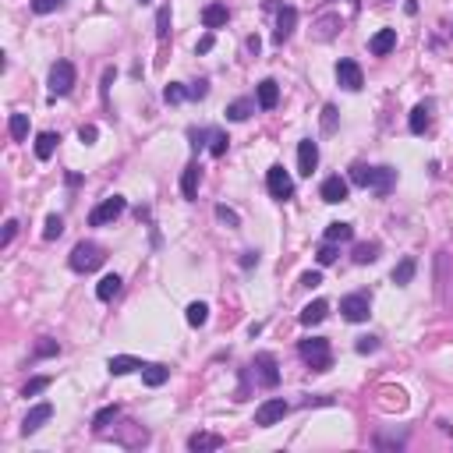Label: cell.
Here are the masks:
<instances>
[{
  "instance_id": "obj_1",
  "label": "cell",
  "mask_w": 453,
  "mask_h": 453,
  "mask_svg": "<svg viewBox=\"0 0 453 453\" xmlns=\"http://www.w3.org/2000/svg\"><path fill=\"white\" fill-rule=\"evenodd\" d=\"M393 181H397V170L393 167H365V163H354V167H351V184L368 188V192H376V195H389Z\"/></svg>"
},
{
  "instance_id": "obj_2",
  "label": "cell",
  "mask_w": 453,
  "mask_h": 453,
  "mask_svg": "<svg viewBox=\"0 0 453 453\" xmlns=\"http://www.w3.org/2000/svg\"><path fill=\"white\" fill-rule=\"evenodd\" d=\"M298 351L308 361V368H315V372H326V368L333 365V354H329V340L326 337H308V340H301Z\"/></svg>"
},
{
  "instance_id": "obj_3",
  "label": "cell",
  "mask_w": 453,
  "mask_h": 453,
  "mask_svg": "<svg viewBox=\"0 0 453 453\" xmlns=\"http://www.w3.org/2000/svg\"><path fill=\"white\" fill-rule=\"evenodd\" d=\"M71 270L75 273H96L103 262H107V255H103V248L99 244H92V241H81V244H75V252H71Z\"/></svg>"
},
{
  "instance_id": "obj_4",
  "label": "cell",
  "mask_w": 453,
  "mask_h": 453,
  "mask_svg": "<svg viewBox=\"0 0 453 453\" xmlns=\"http://www.w3.org/2000/svg\"><path fill=\"white\" fill-rule=\"evenodd\" d=\"M340 315L347 319V322H365L368 315H372V298L368 294H347L344 301H340Z\"/></svg>"
},
{
  "instance_id": "obj_5",
  "label": "cell",
  "mask_w": 453,
  "mask_h": 453,
  "mask_svg": "<svg viewBox=\"0 0 453 453\" xmlns=\"http://www.w3.org/2000/svg\"><path fill=\"white\" fill-rule=\"evenodd\" d=\"M75 89V64L71 60H57L50 68V96H68Z\"/></svg>"
},
{
  "instance_id": "obj_6",
  "label": "cell",
  "mask_w": 453,
  "mask_h": 453,
  "mask_svg": "<svg viewBox=\"0 0 453 453\" xmlns=\"http://www.w3.org/2000/svg\"><path fill=\"white\" fill-rule=\"evenodd\" d=\"M125 209H128V202L120 198V195H110V198H103L96 209L89 213V223H92V226H107V223H114Z\"/></svg>"
},
{
  "instance_id": "obj_7",
  "label": "cell",
  "mask_w": 453,
  "mask_h": 453,
  "mask_svg": "<svg viewBox=\"0 0 453 453\" xmlns=\"http://www.w3.org/2000/svg\"><path fill=\"white\" fill-rule=\"evenodd\" d=\"M287 411H291V404H287L283 397L266 400V404H259V407H255V425H259V428H270V425L283 422V415H287Z\"/></svg>"
},
{
  "instance_id": "obj_8",
  "label": "cell",
  "mask_w": 453,
  "mask_h": 453,
  "mask_svg": "<svg viewBox=\"0 0 453 453\" xmlns=\"http://www.w3.org/2000/svg\"><path fill=\"white\" fill-rule=\"evenodd\" d=\"M266 188H270L273 198L287 202V198L294 195V181H291V174H287L280 163H276V167H270V174H266Z\"/></svg>"
},
{
  "instance_id": "obj_9",
  "label": "cell",
  "mask_w": 453,
  "mask_h": 453,
  "mask_svg": "<svg viewBox=\"0 0 453 453\" xmlns=\"http://www.w3.org/2000/svg\"><path fill=\"white\" fill-rule=\"evenodd\" d=\"M252 368L259 372V383L262 386H276L280 383V365H276V358L270 354V351H262V354H255V361H252Z\"/></svg>"
},
{
  "instance_id": "obj_10",
  "label": "cell",
  "mask_w": 453,
  "mask_h": 453,
  "mask_svg": "<svg viewBox=\"0 0 453 453\" xmlns=\"http://www.w3.org/2000/svg\"><path fill=\"white\" fill-rule=\"evenodd\" d=\"M337 81H340L347 92H358L365 86V75H361L358 60H340V64H337Z\"/></svg>"
},
{
  "instance_id": "obj_11",
  "label": "cell",
  "mask_w": 453,
  "mask_h": 453,
  "mask_svg": "<svg viewBox=\"0 0 453 453\" xmlns=\"http://www.w3.org/2000/svg\"><path fill=\"white\" fill-rule=\"evenodd\" d=\"M315 167H319V146H315L312 138L298 142V174L301 177H312Z\"/></svg>"
},
{
  "instance_id": "obj_12",
  "label": "cell",
  "mask_w": 453,
  "mask_h": 453,
  "mask_svg": "<svg viewBox=\"0 0 453 453\" xmlns=\"http://www.w3.org/2000/svg\"><path fill=\"white\" fill-rule=\"evenodd\" d=\"M294 25H298V8L283 4V8H280V14H276V32H273V43H287V39H291V32H294Z\"/></svg>"
},
{
  "instance_id": "obj_13",
  "label": "cell",
  "mask_w": 453,
  "mask_h": 453,
  "mask_svg": "<svg viewBox=\"0 0 453 453\" xmlns=\"http://www.w3.org/2000/svg\"><path fill=\"white\" fill-rule=\"evenodd\" d=\"M347 192H351V184H347L340 174L337 177H326L322 181V188H319V195H322V202H329V205H337V202H347Z\"/></svg>"
},
{
  "instance_id": "obj_14",
  "label": "cell",
  "mask_w": 453,
  "mask_h": 453,
  "mask_svg": "<svg viewBox=\"0 0 453 453\" xmlns=\"http://www.w3.org/2000/svg\"><path fill=\"white\" fill-rule=\"evenodd\" d=\"M50 418H53V404H36L29 415H25V422H22V432H25V436H32V432H39Z\"/></svg>"
},
{
  "instance_id": "obj_15",
  "label": "cell",
  "mask_w": 453,
  "mask_h": 453,
  "mask_svg": "<svg viewBox=\"0 0 453 453\" xmlns=\"http://www.w3.org/2000/svg\"><path fill=\"white\" fill-rule=\"evenodd\" d=\"M393 47H397V29H379L372 39H368V50H372L376 57H386Z\"/></svg>"
},
{
  "instance_id": "obj_16",
  "label": "cell",
  "mask_w": 453,
  "mask_h": 453,
  "mask_svg": "<svg viewBox=\"0 0 453 453\" xmlns=\"http://www.w3.org/2000/svg\"><path fill=\"white\" fill-rule=\"evenodd\" d=\"M198 181H202V167H198V163H188L184 174H181V195L184 198H195L198 195Z\"/></svg>"
},
{
  "instance_id": "obj_17",
  "label": "cell",
  "mask_w": 453,
  "mask_h": 453,
  "mask_svg": "<svg viewBox=\"0 0 453 453\" xmlns=\"http://www.w3.org/2000/svg\"><path fill=\"white\" fill-rule=\"evenodd\" d=\"M135 368H146L138 358H131V354H114L110 361H107V372L110 376H128V372H135Z\"/></svg>"
},
{
  "instance_id": "obj_18",
  "label": "cell",
  "mask_w": 453,
  "mask_h": 453,
  "mask_svg": "<svg viewBox=\"0 0 453 453\" xmlns=\"http://www.w3.org/2000/svg\"><path fill=\"white\" fill-rule=\"evenodd\" d=\"M276 103H280V86H276V81H273V78L259 81V107H262V110H273Z\"/></svg>"
},
{
  "instance_id": "obj_19",
  "label": "cell",
  "mask_w": 453,
  "mask_h": 453,
  "mask_svg": "<svg viewBox=\"0 0 453 453\" xmlns=\"http://www.w3.org/2000/svg\"><path fill=\"white\" fill-rule=\"evenodd\" d=\"M326 315H329V301H322V298L301 308V322H305V326H319Z\"/></svg>"
},
{
  "instance_id": "obj_20",
  "label": "cell",
  "mask_w": 453,
  "mask_h": 453,
  "mask_svg": "<svg viewBox=\"0 0 453 453\" xmlns=\"http://www.w3.org/2000/svg\"><path fill=\"white\" fill-rule=\"evenodd\" d=\"M220 446H223V439L213 436V432H192V436H188V450H195V453H202V450H220Z\"/></svg>"
},
{
  "instance_id": "obj_21",
  "label": "cell",
  "mask_w": 453,
  "mask_h": 453,
  "mask_svg": "<svg viewBox=\"0 0 453 453\" xmlns=\"http://www.w3.org/2000/svg\"><path fill=\"white\" fill-rule=\"evenodd\" d=\"M226 18H231L226 4H209V8L202 11V25L205 29H220V25H226Z\"/></svg>"
},
{
  "instance_id": "obj_22",
  "label": "cell",
  "mask_w": 453,
  "mask_h": 453,
  "mask_svg": "<svg viewBox=\"0 0 453 453\" xmlns=\"http://www.w3.org/2000/svg\"><path fill=\"white\" fill-rule=\"evenodd\" d=\"M428 120H432V103H418V107L411 110V131H415V135H425Z\"/></svg>"
},
{
  "instance_id": "obj_23",
  "label": "cell",
  "mask_w": 453,
  "mask_h": 453,
  "mask_svg": "<svg viewBox=\"0 0 453 453\" xmlns=\"http://www.w3.org/2000/svg\"><path fill=\"white\" fill-rule=\"evenodd\" d=\"M252 110H255V99H248V96H244V99H234L231 107H226V120H237V125H241V120L252 117Z\"/></svg>"
},
{
  "instance_id": "obj_24",
  "label": "cell",
  "mask_w": 453,
  "mask_h": 453,
  "mask_svg": "<svg viewBox=\"0 0 453 453\" xmlns=\"http://www.w3.org/2000/svg\"><path fill=\"white\" fill-rule=\"evenodd\" d=\"M117 294H120V276H117V273L103 276V280L96 283V298H99V301H114Z\"/></svg>"
},
{
  "instance_id": "obj_25",
  "label": "cell",
  "mask_w": 453,
  "mask_h": 453,
  "mask_svg": "<svg viewBox=\"0 0 453 453\" xmlns=\"http://www.w3.org/2000/svg\"><path fill=\"white\" fill-rule=\"evenodd\" d=\"M170 379V368L167 365H146V368H142V383H146V386H163V383H167Z\"/></svg>"
},
{
  "instance_id": "obj_26",
  "label": "cell",
  "mask_w": 453,
  "mask_h": 453,
  "mask_svg": "<svg viewBox=\"0 0 453 453\" xmlns=\"http://www.w3.org/2000/svg\"><path fill=\"white\" fill-rule=\"evenodd\" d=\"M57 142H60V135H57V131H43V135H36V156H39V159H50V156H53V149H57Z\"/></svg>"
},
{
  "instance_id": "obj_27",
  "label": "cell",
  "mask_w": 453,
  "mask_h": 453,
  "mask_svg": "<svg viewBox=\"0 0 453 453\" xmlns=\"http://www.w3.org/2000/svg\"><path fill=\"white\" fill-rule=\"evenodd\" d=\"M184 319H188V326L202 329L205 322H209V308H205L202 301H192V305H188V312H184Z\"/></svg>"
},
{
  "instance_id": "obj_28",
  "label": "cell",
  "mask_w": 453,
  "mask_h": 453,
  "mask_svg": "<svg viewBox=\"0 0 453 453\" xmlns=\"http://www.w3.org/2000/svg\"><path fill=\"white\" fill-rule=\"evenodd\" d=\"M351 237H354V226H351V223H329V226H326V241H333V244L351 241Z\"/></svg>"
},
{
  "instance_id": "obj_29",
  "label": "cell",
  "mask_w": 453,
  "mask_h": 453,
  "mask_svg": "<svg viewBox=\"0 0 453 453\" xmlns=\"http://www.w3.org/2000/svg\"><path fill=\"white\" fill-rule=\"evenodd\" d=\"M379 259V244L376 241H365V244H358L354 248V262L358 266H368V262H376Z\"/></svg>"
},
{
  "instance_id": "obj_30",
  "label": "cell",
  "mask_w": 453,
  "mask_h": 453,
  "mask_svg": "<svg viewBox=\"0 0 453 453\" xmlns=\"http://www.w3.org/2000/svg\"><path fill=\"white\" fill-rule=\"evenodd\" d=\"M8 128H11V138L14 142H25V135H29V117L25 114H11Z\"/></svg>"
},
{
  "instance_id": "obj_31",
  "label": "cell",
  "mask_w": 453,
  "mask_h": 453,
  "mask_svg": "<svg viewBox=\"0 0 453 453\" xmlns=\"http://www.w3.org/2000/svg\"><path fill=\"white\" fill-rule=\"evenodd\" d=\"M117 415H120V407H117V404H107L103 411H96V418H92V428H96V432H103V428H107V425H110V422H114Z\"/></svg>"
},
{
  "instance_id": "obj_32",
  "label": "cell",
  "mask_w": 453,
  "mask_h": 453,
  "mask_svg": "<svg viewBox=\"0 0 453 453\" xmlns=\"http://www.w3.org/2000/svg\"><path fill=\"white\" fill-rule=\"evenodd\" d=\"M415 270H418L415 259H404V262L397 266V270H393V283H397V287H407V283H411V276H415Z\"/></svg>"
},
{
  "instance_id": "obj_33",
  "label": "cell",
  "mask_w": 453,
  "mask_h": 453,
  "mask_svg": "<svg viewBox=\"0 0 453 453\" xmlns=\"http://www.w3.org/2000/svg\"><path fill=\"white\" fill-rule=\"evenodd\" d=\"M337 255H340V252H337V244H333V241H322V244H319V252H315L319 266H333Z\"/></svg>"
},
{
  "instance_id": "obj_34",
  "label": "cell",
  "mask_w": 453,
  "mask_h": 453,
  "mask_svg": "<svg viewBox=\"0 0 453 453\" xmlns=\"http://www.w3.org/2000/svg\"><path fill=\"white\" fill-rule=\"evenodd\" d=\"M60 234H64V220H60L57 213H53V216H47V226H43V237H47V241H57Z\"/></svg>"
},
{
  "instance_id": "obj_35",
  "label": "cell",
  "mask_w": 453,
  "mask_h": 453,
  "mask_svg": "<svg viewBox=\"0 0 453 453\" xmlns=\"http://www.w3.org/2000/svg\"><path fill=\"white\" fill-rule=\"evenodd\" d=\"M50 383H53L50 376H36V379H29V383H25V389H22V397H36V393H43V389H47Z\"/></svg>"
},
{
  "instance_id": "obj_36",
  "label": "cell",
  "mask_w": 453,
  "mask_h": 453,
  "mask_svg": "<svg viewBox=\"0 0 453 453\" xmlns=\"http://www.w3.org/2000/svg\"><path fill=\"white\" fill-rule=\"evenodd\" d=\"M163 99H167V103H184V99H192V96H188V89H184V86L170 81V86L163 89Z\"/></svg>"
},
{
  "instance_id": "obj_37",
  "label": "cell",
  "mask_w": 453,
  "mask_h": 453,
  "mask_svg": "<svg viewBox=\"0 0 453 453\" xmlns=\"http://www.w3.org/2000/svg\"><path fill=\"white\" fill-rule=\"evenodd\" d=\"M226 142H231V138H226L223 131H209V153L213 156H223L226 153Z\"/></svg>"
},
{
  "instance_id": "obj_38",
  "label": "cell",
  "mask_w": 453,
  "mask_h": 453,
  "mask_svg": "<svg viewBox=\"0 0 453 453\" xmlns=\"http://www.w3.org/2000/svg\"><path fill=\"white\" fill-rule=\"evenodd\" d=\"M322 131L326 135L337 131V107H333V103H326V107H322Z\"/></svg>"
},
{
  "instance_id": "obj_39",
  "label": "cell",
  "mask_w": 453,
  "mask_h": 453,
  "mask_svg": "<svg viewBox=\"0 0 453 453\" xmlns=\"http://www.w3.org/2000/svg\"><path fill=\"white\" fill-rule=\"evenodd\" d=\"M167 32H170V8H159V14H156V36L167 39Z\"/></svg>"
},
{
  "instance_id": "obj_40",
  "label": "cell",
  "mask_w": 453,
  "mask_h": 453,
  "mask_svg": "<svg viewBox=\"0 0 453 453\" xmlns=\"http://www.w3.org/2000/svg\"><path fill=\"white\" fill-rule=\"evenodd\" d=\"M50 354H60V347H57V340H39L36 344V358H50Z\"/></svg>"
},
{
  "instance_id": "obj_41",
  "label": "cell",
  "mask_w": 453,
  "mask_h": 453,
  "mask_svg": "<svg viewBox=\"0 0 453 453\" xmlns=\"http://www.w3.org/2000/svg\"><path fill=\"white\" fill-rule=\"evenodd\" d=\"M60 4H64V0H32V11H36V14H50V11H57Z\"/></svg>"
},
{
  "instance_id": "obj_42",
  "label": "cell",
  "mask_w": 453,
  "mask_h": 453,
  "mask_svg": "<svg viewBox=\"0 0 453 453\" xmlns=\"http://www.w3.org/2000/svg\"><path fill=\"white\" fill-rule=\"evenodd\" d=\"M216 216H220L226 226H241V216H237L234 209H226V205H216Z\"/></svg>"
},
{
  "instance_id": "obj_43",
  "label": "cell",
  "mask_w": 453,
  "mask_h": 453,
  "mask_svg": "<svg viewBox=\"0 0 453 453\" xmlns=\"http://www.w3.org/2000/svg\"><path fill=\"white\" fill-rule=\"evenodd\" d=\"M14 234H18V220H8L4 223V234H0V248H8V244L14 241Z\"/></svg>"
},
{
  "instance_id": "obj_44",
  "label": "cell",
  "mask_w": 453,
  "mask_h": 453,
  "mask_svg": "<svg viewBox=\"0 0 453 453\" xmlns=\"http://www.w3.org/2000/svg\"><path fill=\"white\" fill-rule=\"evenodd\" d=\"M78 138L86 142V146H92V142L99 138V128H96V125H81V128H78Z\"/></svg>"
},
{
  "instance_id": "obj_45",
  "label": "cell",
  "mask_w": 453,
  "mask_h": 453,
  "mask_svg": "<svg viewBox=\"0 0 453 453\" xmlns=\"http://www.w3.org/2000/svg\"><path fill=\"white\" fill-rule=\"evenodd\" d=\"M372 351H379V340L376 337H361L358 340V354H372Z\"/></svg>"
},
{
  "instance_id": "obj_46",
  "label": "cell",
  "mask_w": 453,
  "mask_h": 453,
  "mask_svg": "<svg viewBox=\"0 0 453 453\" xmlns=\"http://www.w3.org/2000/svg\"><path fill=\"white\" fill-rule=\"evenodd\" d=\"M213 47H216V36H213V32H205V36L198 39V47H195V53H209Z\"/></svg>"
},
{
  "instance_id": "obj_47",
  "label": "cell",
  "mask_w": 453,
  "mask_h": 453,
  "mask_svg": "<svg viewBox=\"0 0 453 453\" xmlns=\"http://www.w3.org/2000/svg\"><path fill=\"white\" fill-rule=\"evenodd\" d=\"M205 92H209V81H195V86L188 89V96H192V99H202Z\"/></svg>"
},
{
  "instance_id": "obj_48",
  "label": "cell",
  "mask_w": 453,
  "mask_h": 453,
  "mask_svg": "<svg viewBox=\"0 0 453 453\" xmlns=\"http://www.w3.org/2000/svg\"><path fill=\"white\" fill-rule=\"evenodd\" d=\"M319 283H322V273H315V270L301 276V287H319Z\"/></svg>"
},
{
  "instance_id": "obj_49",
  "label": "cell",
  "mask_w": 453,
  "mask_h": 453,
  "mask_svg": "<svg viewBox=\"0 0 453 453\" xmlns=\"http://www.w3.org/2000/svg\"><path fill=\"white\" fill-rule=\"evenodd\" d=\"M241 266H244V270H252V266H259V252H244V255H241Z\"/></svg>"
},
{
  "instance_id": "obj_50",
  "label": "cell",
  "mask_w": 453,
  "mask_h": 453,
  "mask_svg": "<svg viewBox=\"0 0 453 453\" xmlns=\"http://www.w3.org/2000/svg\"><path fill=\"white\" fill-rule=\"evenodd\" d=\"M244 47H248V53H259L262 50V39L259 36H248V43H244Z\"/></svg>"
},
{
  "instance_id": "obj_51",
  "label": "cell",
  "mask_w": 453,
  "mask_h": 453,
  "mask_svg": "<svg viewBox=\"0 0 453 453\" xmlns=\"http://www.w3.org/2000/svg\"><path fill=\"white\" fill-rule=\"evenodd\" d=\"M450 36H453V25H450Z\"/></svg>"
},
{
  "instance_id": "obj_52",
  "label": "cell",
  "mask_w": 453,
  "mask_h": 453,
  "mask_svg": "<svg viewBox=\"0 0 453 453\" xmlns=\"http://www.w3.org/2000/svg\"><path fill=\"white\" fill-rule=\"evenodd\" d=\"M142 4H149V0H142Z\"/></svg>"
}]
</instances>
